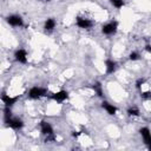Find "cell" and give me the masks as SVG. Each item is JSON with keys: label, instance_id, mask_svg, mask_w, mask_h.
Here are the masks:
<instances>
[{"label": "cell", "instance_id": "6da1fadb", "mask_svg": "<svg viewBox=\"0 0 151 151\" xmlns=\"http://www.w3.org/2000/svg\"><path fill=\"white\" fill-rule=\"evenodd\" d=\"M117 26H118V24L115 21V22H110V24H106V25H104V26L102 27V32L104 33V34H107V35H110V34H113L116 32V30H117Z\"/></svg>", "mask_w": 151, "mask_h": 151}, {"label": "cell", "instance_id": "7a4b0ae2", "mask_svg": "<svg viewBox=\"0 0 151 151\" xmlns=\"http://www.w3.org/2000/svg\"><path fill=\"white\" fill-rule=\"evenodd\" d=\"M29 96L31 98H33V99L40 98L41 96H46V90L45 89H40V87H33V89L30 90Z\"/></svg>", "mask_w": 151, "mask_h": 151}, {"label": "cell", "instance_id": "3957f363", "mask_svg": "<svg viewBox=\"0 0 151 151\" xmlns=\"http://www.w3.org/2000/svg\"><path fill=\"white\" fill-rule=\"evenodd\" d=\"M6 124L8 125V127L11 128H13V129H21L22 128V122L21 119L19 118H6Z\"/></svg>", "mask_w": 151, "mask_h": 151}, {"label": "cell", "instance_id": "277c9868", "mask_svg": "<svg viewBox=\"0 0 151 151\" xmlns=\"http://www.w3.org/2000/svg\"><path fill=\"white\" fill-rule=\"evenodd\" d=\"M141 135L143 136L144 142L148 145V148L151 150V132H150V130L148 128H143V129H141Z\"/></svg>", "mask_w": 151, "mask_h": 151}, {"label": "cell", "instance_id": "5b68a950", "mask_svg": "<svg viewBox=\"0 0 151 151\" xmlns=\"http://www.w3.org/2000/svg\"><path fill=\"white\" fill-rule=\"evenodd\" d=\"M7 21L12 26H21L22 25V19L19 16H10L7 18Z\"/></svg>", "mask_w": 151, "mask_h": 151}, {"label": "cell", "instance_id": "8992f818", "mask_svg": "<svg viewBox=\"0 0 151 151\" xmlns=\"http://www.w3.org/2000/svg\"><path fill=\"white\" fill-rule=\"evenodd\" d=\"M77 25L80 29H90L92 27V21H90L89 19H83V18H77Z\"/></svg>", "mask_w": 151, "mask_h": 151}, {"label": "cell", "instance_id": "52a82bcc", "mask_svg": "<svg viewBox=\"0 0 151 151\" xmlns=\"http://www.w3.org/2000/svg\"><path fill=\"white\" fill-rule=\"evenodd\" d=\"M67 97H69V93L66 91H59V92L52 95V98L54 100H57V102H64Z\"/></svg>", "mask_w": 151, "mask_h": 151}, {"label": "cell", "instance_id": "ba28073f", "mask_svg": "<svg viewBox=\"0 0 151 151\" xmlns=\"http://www.w3.org/2000/svg\"><path fill=\"white\" fill-rule=\"evenodd\" d=\"M14 57H16V59H17L18 61L24 63V64L27 61V58H26V52H25L24 50H18V51L16 52V54H14Z\"/></svg>", "mask_w": 151, "mask_h": 151}, {"label": "cell", "instance_id": "9c48e42d", "mask_svg": "<svg viewBox=\"0 0 151 151\" xmlns=\"http://www.w3.org/2000/svg\"><path fill=\"white\" fill-rule=\"evenodd\" d=\"M3 102L5 103V105L6 106H8V107H11L12 105H13L16 102H17V99H18V97H14V98H11V97H8V96H6V95H3Z\"/></svg>", "mask_w": 151, "mask_h": 151}, {"label": "cell", "instance_id": "30bf717a", "mask_svg": "<svg viewBox=\"0 0 151 151\" xmlns=\"http://www.w3.org/2000/svg\"><path fill=\"white\" fill-rule=\"evenodd\" d=\"M40 127H41V132L44 133V135H51L52 133V127L47 122H41V124H40Z\"/></svg>", "mask_w": 151, "mask_h": 151}, {"label": "cell", "instance_id": "8fae6325", "mask_svg": "<svg viewBox=\"0 0 151 151\" xmlns=\"http://www.w3.org/2000/svg\"><path fill=\"white\" fill-rule=\"evenodd\" d=\"M102 106L107 111V113L109 115H115V113L117 112V109L113 106V105H111V104H109L107 102H104L103 104H102Z\"/></svg>", "mask_w": 151, "mask_h": 151}, {"label": "cell", "instance_id": "7c38bea8", "mask_svg": "<svg viewBox=\"0 0 151 151\" xmlns=\"http://www.w3.org/2000/svg\"><path fill=\"white\" fill-rule=\"evenodd\" d=\"M115 70H116V63L112 60H106V72L112 73Z\"/></svg>", "mask_w": 151, "mask_h": 151}, {"label": "cell", "instance_id": "4fadbf2b", "mask_svg": "<svg viewBox=\"0 0 151 151\" xmlns=\"http://www.w3.org/2000/svg\"><path fill=\"white\" fill-rule=\"evenodd\" d=\"M56 26V21L53 19H47L45 22V30L46 31H52Z\"/></svg>", "mask_w": 151, "mask_h": 151}, {"label": "cell", "instance_id": "5bb4252c", "mask_svg": "<svg viewBox=\"0 0 151 151\" xmlns=\"http://www.w3.org/2000/svg\"><path fill=\"white\" fill-rule=\"evenodd\" d=\"M93 90L97 92V95L99 96V97H103V91H102V85H100L99 83H96L95 85H93Z\"/></svg>", "mask_w": 151, "mask_h": 151}, {"label": "cell", "instance_id": "9a60e30c", "mask_svg": "<svg viewBox=\"0 0 151 151\" xmlns=\"http://www.w3.org/2000/svg\"><path fill=\"white\" fill-rule=\"evenodd\" d=\"M110 1H111V4L113 6L117 7V8H120V7L124 6V1H123V0H110Z\"/></svg>", "mask_w": 151, "mask_h": 151}, {"label": "cell", "instance_id": "2e32d148", "mask_svg": "<svg viewBox=\"0 0 151 151\" xmlns=\"http://www.w3.org/2000/svg\"><path fill=\"white\" fill-rule=\"evenodd\" d=\"M128 113L130 116H138L139 115V111H138V109H136V107H130L128 110Z\"/></svg>", "mask_w": 151, "mask_h": 151}, {"label": "cell", "instance_id": "e0dca14e", "mask_svg": "<svg viewBox=\"0 0 151 151\" xmlns=\"http://www.w3.org/2000/svg\"><path fill=\"white\" fill-rule=\"evenodd\" d=\"M138 58H139V54H138L137 52H132V53H130V60H137Z\"/></svg>", "mask_w": 151, "mask_h": 151}, {"label": "cell", "instance_id": "ac0fdd59", "mask_svg": "<svg viewBox=\"0 0 151 151\" xmlns=\"http://www.w3.org/2000/svg\"><path fill=\"white\" fill-rule=\"evenodd\" d=\"M142 97L144 99H150L151 98V92H144V93H142Z\"/></svg>", "mask_w": 151, "mask_h": 151}, {"label": "cell", "instance_id": "d6986e66", "mask_svg": "<svg viewBox=\"0 0 151 151\" xmlns=\"http://www.w3.org/2000/svg\"><path fill=\"white\" fill-rule=\"evenodd\" d=\"M144 82H145L144 79H138V80H137V83H136V86L138 87V89H139V87H141V85H142Z\"/></svg>", "mask_w": 151, "mask_h": 151}, {"label": "cell", "instance_id": "ffe728a7", "mask_svg": "<svg viewBox=\"0 0 151 151\" xmlns=\"http://www.w3.org/2000/svg\"><path fill=\"white\" fill-rule=\"evenodd\" d=\"M145 50H146V51H148L149 53H151V46H150V45H146V47H145Z\"/></svg>", "mask_w": 151, "mask_h": 151}]
</instances>
